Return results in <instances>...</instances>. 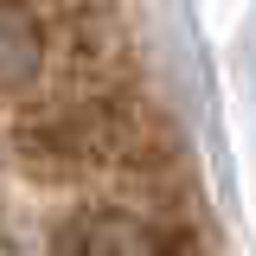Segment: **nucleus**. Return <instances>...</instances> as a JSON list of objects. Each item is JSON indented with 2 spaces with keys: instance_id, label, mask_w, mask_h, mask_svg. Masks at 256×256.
Masks as SVG:
<instances>
[{
  "instance_id": "nucleus-2",
  "label": "nucleus",
  "mask_w": 256,
  "mask_h": 256,
  "mask_svg": "<svg viewBox=\"0 0 256 256\" xmlns=\"http://www.w3.org/2000/svg\"><path fill=\"white\" fill-rule=\"evenodd\" d=\"M45 58H52L45 20L32 13L26 0H0V96L32 90L45 77Z\"/></svg>"
},
{
  "instance_id": "nucleus-1",
  "label": "nucleus",
  "mask_w": 256,
  "mask_h": 256,
  "mask_svg": "<svg viewBox=\"0 0 256 256\" xmlns=\"http://www.w3.org/2000/svg\"><path fill=\"white\" fill-rule=\"evenodd\" d=\"M58 256H212L186 218H141V212H77L52 237Z\"/></svg>"
}]
</instances>
